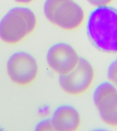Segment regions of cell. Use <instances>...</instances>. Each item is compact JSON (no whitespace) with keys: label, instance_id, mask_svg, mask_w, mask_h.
Listing matches in <instances>:
<instances>
[{"label":"cell","instance_id":"1","mask_svg":"<svg viewBox=\"0 0 117 131\" xmlns=\"http://www.w3.org/2000/svg\"><path fill=\"white\" fill-rule=\"evenodd\" d=\"M86 35L91 44L102 52L117 54V8H94L87 16Z\"/></svg>","mask_w":117,"mask_h":131},{"label":"cell","instance_id":"2","mask_svg":"<svg viewBox=\"0 0 117 131\" xmlns=\"http://www.w3.org/2000/svg\"><path fill=\"white\" fill-rule=\"evenodd\" d=\"M37 23V16L31 8L13 7L0 20V39L10 45L19 43L34 31Z\"/></svg>","mask_w":117,"mask_h":131},{"label":"cell","instance_id":"3","mask_svg":"<svg viewBox=\"0 0 117 131\" xmlns=\"http://www.w3.org/2000/svg\"><path fill=\"white\" fill-rule=\"evenodd\" d=\"M44 15L49 22L65 31H74L86 19L85 11L75 0H45Z\"/></svg>","mask_w":117,"mask_h":131},{"label":"cell","instance_id":"4","mask_svg":"<svg viewBox=\"0 0 117 131\" xmlns=\"http://www.w3.org/2000/svg\"><path fill=\"white\" fill-rule=\"evenodd\" d=\"M95 78L92 64L85 58L80 57L78 64L67 73L60 75L58 83L62 90L71 95H79L90 89Z\"/></svg>","mask_w":117,"mask_h":131},{"label":"cell","instance_id":"5","mask_svg":"<svg viewBox=\"0 0 117 131\" xmlns=\"http://www.w3.org/2000/svg\"><path fill=\"white\" fill-rule=\"evenodd\" d=\"M39 64L31 53L18 51L11 54L6 63V71L14 83L25 86L32 83L39 73Z\"/></svg>","mask_w":117,"mask_h":131},{"label":"cell","instance_id":"6","mask_svg":"<svg viewBox=\"0 0 117 131\" xmlns=\"http://www.w3.org/2000/svg\"><path fill=\"white\" fill-rule=\"evenodd\" d=\"M92 100L101 120L106 125L117 128V88L109 81L97 86Z\"/></svg>","mask_w":117,"mask_h":131},{"label":"cell","instance_id":"7","mask_svg":"<svg viewBox=\"0 0 117 131\" xmlns=\"http://www.w3.org/2000/svg\"><path fill=\"white\" fill-rule=\"evenodd\" d=\"M79 59L80 57L74 47L63 41L51 46L46 54V63L49 67L59 75L73 69Z\"/></svg>","mask_w":117,"mask_h":131},{"label":"cell","instance_id":"8","mask_svg":"<svg viewBox=\"0 0 117 131\" xmlns=\"http://www.w3.org/2000/svg\"><path fill=\"white\" fill-rule=\"evenodd\" d=\"M51 121L54 130L75 131L81 124V117L78 110L69 104L58 106L52 114Z\"/></svg>","mask_w":117,"mask_h":131},{"label":"cell","instance_id":"9","mask_svg":"<svg viewBox=\"0 0 117 131\" xmlns=\"http://www.w3.org/2000/svg\"><path fill=\"white\" fill-rule=\"evenodd\" d=\"M107 76L109 81L117 88V54L115 59L109 65L107 70Z\"/></svg>","mask_w":117,"mask_h":131},{"label":"cell","instance_id":"10","mask_svg":"<svg viewBox=\"0 0 117 131\" xmlns=\"http://www.w3.org/2000/svg\"><path fill=\"white\" fill-rule=\"evenodd\" d=\"M36 130H54L51 118L43 119L37 124L35 127Z\"/></svg>","mask_w":117,"mask_h":131},{"label":"cell","instance_id":"11","mask_svg":"<svg viewBox=\"0 0 117 131\" xmlns=\"http://www.w3.org/2000/svg\"><path fill=\"white\" fill-rule=\"evenodd\" d=\"M114 0H86L90 5L92 6L94 8L97 7L110 5H111Z\"/></svg>","mask_w":117,"mask_h":131},{"label":"cell","instance_id":"12","mask_svg":"<svg viewBox=\"0 0 117 131\" xmlns=\"http://www.w3.org/2000/svg\"><path fill=\"white\" fill-rule=\"evenodd\" d=\"M17 3L22 5H25L29 4L34 1V0H14Z\"/></svg>","mask_w":117,"mask_h":131}]
</instances>
